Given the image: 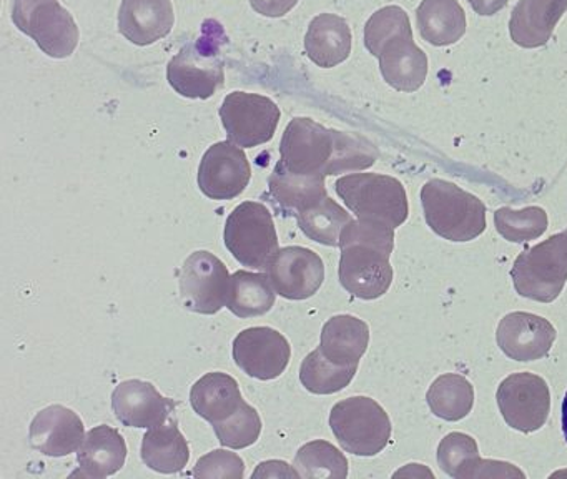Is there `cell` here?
Wrapping results in <instances>:
<instances>
[{"instance_id":"cell-1","label":"cell","mask_w":567,"mask_h":479,"mask_svg":"<svg viewBox=\"0 0 567 479\" xmlns=\"http://www.w3.org/2000/svg\"><path fill=\"white\" fill-rule=\"evenodd\" d=\"M377 160V146L364 136L327 129L307 116H297L285 129L277 165L293 175L324 180L370 169Z\"/></svg>"},{"instance_id":"cell-2","label":"cell","mask_w":567,"mask_h":479,"mask_svg":"<svg viewBox=\"0 0 567 479\" xmlns=\"http://www.w3.org/2000/svg\"><path fill=\"white\" fill-rule=\"evenodd\" d=\"M341 286L361 299H377L393 283L390 263L394 248V228L371 220H351L340 236Z\"/></svg>"},{"instance_id":"cell-3","label":"cell","mask_w":567,"mask_h":479,"mask_svg":"<svg viewBox=\"0 0 567 479\" xmlns=\"http://www.w3.org/2000/svg\"><path fill=\"white\" fill-rule=\"evenodd\" d=\"M364 45L380 60L381 75L394 90L413 93L426 82V53L414 43L410 17L401 7H383L368 19Z\"/></svg>"},{"instance_id":"cell-4","label":"cell","mask_w":567,"mask_h":479,"mask_svg":"<svg viewBox=\"0 0 567 479\" xmlns=\"http://www.w3.org/2000/svg\"><path fill=\"white\" fill-rule=\"evenodd\" d=\"M421 203L427 226L441 238L471 242L486 230V206L456 183L430 180L421 190Z\"/></svg>"},{"instance_id":"cell-5","label":"cell","mask_w":567,"mask_h":479,"mask_svg":"<svg viewBox=\"0 0 567 479\" xmlns=\"http://www.w3.org/2000/svg\"><path fill=\"white\" fill-rule=\"evenodd\" d=\"M338 196L358 218L403 225L410 215L406 190L400 180L380 173H351L334 183Z\"/></svg>"},{"instance_id":"cell-6","label":"cell","mask_w":567,"mask_h":479,"mask_svg":"<svg viewBox=\"0 0 567 479\" xmlns=\"http://www.w3.org/2000/svg\"><path fill=\"white\" fill-rule=\"evenodd\" d=\"M511 276L524 298L553 303L567 282V230L524 249L514 262Z\"/></svg>"},{"instance_id":"cell-7","label":"cell","mask_w":567,"mask_h":479,"mask_svg":"<svg viewBox=\"0 0 567 479\" xmlns=\"http://www.w3.org/2000/svg\"><path fill=\"white\" fill-rule=\"evenodd\" d=\"M330 428L341 448L357 456H377L391 438L390 416L368 396L337 402L330 412Z\"/></svg>"},{"instance_id":"cell-8","label":"cell","mask_w":567,"mask_h":479,"mask_svg":"<svg viewBox=\"0 0 567 479\" xmlns=\"http://www.w3.org/2000/svg\"><path fill=\"white\" fill-rule=\"evenodd\" d=\"M224 242L237 262L254 269H268L278 253V235L264 203L244 202L225 223Z\"/></svg>"},{"instance_id":"cell-9","label":"cell","mask_w":567,"mask_h":479,"mask_svg":"<svg viewBox=\"0 0 567 479\" xmlns=\"http://www.w3.org/2000/svg\"><path fill=\"white\" fill-rule=\"evenodd\" d=\"M12 22L52 59H68L78 49V23L59 0H14Z\"/></svg>"},{"instance_id":"cell-10","label":"cell","mask_w":567,"mask_h":479,"mask_svg":"<svg viewBox=\"0 0 567 479\" xmlns=\"http://www.w3.org/2000/svg\"><path fill=\"white\" fill-rule=\"evenodd\" d=\"M167 79L172 89L187 99L207 100L225 83V60L220 42L207 32L187 43L168 62Z\"/></svg>"},{"instance_id":"cell-11","label":"cell","mask_w":567,"mask_h":479,"mask_svg":"<svg viewBox=\"0 0 567 479\" xmlns=\"http://www.w3.org/2000/svg\"><path fill=\"white\" fill-rule=\"evenodd\" d=\"M185 308L200 315H215L230 298L231 276L227 266L207 249L192 253L178 273Z\"/></svg>"},{"instance_id":"cell-12","label":"cell","mask_w":567,"mask_h":479,"mask_svg":"<svg viewBox=\"0 0 567 479\" xmlns=\"http://www.w3.org/2000/svg\"><path fill=\"white\" fill-rule=\"evenodd\" d=\"M280 116L277 103L257 93H228L220 106V119L228 139L241 149H254L270 142Z\"/></svg>"},{"instance_id":"cell-13","label":"cell","mask_w":567,"mask_h":479,"mask_svg":"<svg viewBox=\"0 0 567 479\" xmlns=\"http://www.w3.org/2000/svg\"><path fill=\"white\" fill-rule=\"evenodd\" d=\"M496 398L504 421L517 431H537L549 418V386L533 373L507 376L497 388Z\"/></svg>"},{"instance_id":"cell-14","label":"cell","mask_w":567,"mask_h":479,"mask_svg":"<svg viewBox=\"0 0 567 479\" xmlns=\"http://www.w3.org/2000/svg\"><path fill=\"white\" fill-rule=\"evenodd\" d=\"M291 358L288 339L277 329L254 326L234 339V359L251 378L268 381L284 375Z\"/></svg>"},{"instance_id":"cell-15","label":"cell","mask_w":567,"mask_h":479,"mask_svg":"<svg viewBox=\"0 0 567 479\" xmlns=\"http://www.w3.org/2000/svg\"><path fill=\"white\" fill-rule=\"evenodd\" d=\"M251 166L241 146L218 142L205 152L198 166V186L212 200H234L247 188Z\"/></svg>"},{"instance_id":"cell-16","label":"cell","mask_w":567,"mask_h":479,"mask_svg":"<svg viewBox=\"0 0 567 479\" xmlns=\"http://www.w3.org/2000/svg\"><path fill=\"white\" fill-rule=\"evenodd\" d=\"M267 272L277 295L287 299L311 298L324 282L323 259L303 246L278 249Z\"/></svg>"},{"instance_id":"cell-17","label":"cell","mask_w":567,"mask_h":479,"mask_svg":"<svg viewBox=\"0 0 567 479\" xmlns=\"http://www.w3.org/2000/svg\"><path fill=\"white\" fill-rule=\"evenodd\" d=\"M115 418L127 428H154L175 416L177 402L165 398L152 383L142 379L122 381L112 393Z\"/></svg>"},{"instance_id":"cell-18","label":"cell","mask_w":567,"mask_h":479,"mask_svg":"<svg viewBox=\"0 0 567 479\" xmlns=\"http://www.w3.org/2000/svg\"><path fill=\"white\" fill-rule=\"evenodd\" d=\"M557 332L549 319L533 313L514 312L497 325L496 339L501 351L516 361L544 358L556 342Z\"/></svg>"},{"instance_id":"cell-19","label":"cell","mask_w":567,"mask_h":479,"mask_svg":"<svg viewBox=\"0 0 567 479\" xmlns=\"http://www.w3.org/2000/svg\"><path fill=\"white\" fill-rule=\"evenodd\" d=\"M29 438L42 455L62 458L81 449L85 439L84 422L68 406L52 405L32 419Z\"/></svg>"},{"instance_id":"cell-20","label":"cell","mask_w":567,"mask_h":479,"mask_svg":"<svg viewBox=\"0 0 567 479\" xmlns=\"http://www.w3.org/2000/svg\"><path fill=\"white\" fill-rule=\"evenodd\" d=\"M175 13L171 0H122L118 30L135 45H152L174 29Z\"/></svg>"},{"instance_id":"cell-21","label":"cell","mask_w":567,"mask_h":479,"mask_svg":"<svg viewBox=\"0 0 567 479\" xmlns=\"http://www.w3.org/2000/svg\"><path fill=\"white\" fill-rule=\"evenodd\" d=\"M566 12L567 0H519L511 13V39L524 49L546 45Z\"/></svg>"},{"instance_id":"cell-22","label":"cell","mask_w":567,"mask_h":479,"mask_svg":"<svg viewBox=\"0 0 567 479\" xmlns=\"http://www.w3.org/2000/svg\"><path fill=\"white\" fill-rule=\"evenodd\" d=\"M125 459L127 445L124 436L112 426H95L85 435L79 449V471L74 476L107 478L124 468Z\"/></svg>"},{"instance_id":"cell-23","label":"cell","mask_w":567,"mask_h":479,"mask_svg":"<svg viewBox=\"0 0 567 479\" xmlns=\"http://www.w3.org/2000/svg\"><path fill=\"white\" fill-rule=\"evenodd\" d=\"M351 29L343 17L320 13L308 27L305 50L308 59L321 69H333L350 57Z\"/></svg>"},{"instance_id":"cell-24","label":"cell","mask_w":567,"mask_h":479,"mask_svg":"<svg viewBox=\"0 0 567 479\" xmlns=\"http://www.w3.org/2000/svg\"><path fill=\"white\" fill-rule=\"evenodd\" d=\"M370 343V326L351 315H338L328 319L321 329L318 348L324 358L341 366H358Z\"/></svg>"},{"instance_id":"cell-25","label":"cell","mask_w":567,"mask_h":479,"mask_svg":"<svg viewBox=\"0 0 567 479\" xmlns=\"http://www.w3.org/2000/svg\"><path fill=\"white\" fill-rule=\"evenodd\" d=\"M244 401L237 379L227 373H207L192 386V408L212 426L230 418Z\"/></svg>"},{"instance_id":"cell-26","label":"cell","mask_w":567,"mask_h":479,"mask_svg":"<svg viewBox=\"0 0 567 479\" xmlns=\"http://www.w3.org/2000/svg\"><path fill=\"white\" fill-rule=\"evenodd\" d=\"M141 455L145 466L162 475L182 471L190 459V449L178 429L177 418L148 428L142 439Z\"/></svg>"},{"instance_id":"cell-27","label":"cell","mask_w":567,"mask_h":479,"mask_svg":"<svg viewBox=\"0 0 567 479\" xmlns=\"http://www.w3.org/2000/svg\"><path fill=\"white\" fill-rule=\"evenodd\" d=\"M416 20L423 40L434 47L453 45L466 33V13L457 0H423Z\"/></svg>"},{"instance_id":"cell-28","label":"cell","mask_w":567,"mask_h":479,"mask_svg":"<svg viewBox=\"0 0 567 479\" xmlns=\"http://www.w3.org/2000/svg\"><path fill=\"white\" fill-rule=\"evenodd\" d=\"M277 292L264 273L235 272L231 275L228 309L238 318H255L274 308Z\"/></svg>"},{"instance_id":"cell-29","label":"cell","mask_w":567,"mask_h":479,"mask_svg":"<svg viewBox=\"0 0 567 479\" xmlns=\"http://www.w3.org/2000/svg\"><path fill=\"white\" fill-rule=\"evenodd\" d=\"M268 185L274 202L291 215H297L301 210L328 195L323 179L293 175L278 165L271 172Z\"/></svg>"},{"instance_id":"cell-30","label":"cell","mask_w":567,"mask_h":479,"mask_svg":"<svg viewBox=\"0 0 567 479\" xmlns=\"http://www.w3.org/2000/svg\"><path fill=\"white\" fill-rule=\"evenodd\" d=\"M295 216H297L301 232L308 238L324 246H340L341 232L353 220L347 210L341 208L328 195L301 210Z\"/></svg>"},{"instance_id":"cell-31","label":"cell","mask_w":567,"mask_h":479,"mask_svg":"<svg viewBox=\"0 0 567 479\" xmlns=\"http://www.w3.org/2000/svg\"><path fill=\"white\" fill-rule=\"evenodd\" d=\"M427 405L437 418L460 421L474 406V388L464 376L446 373L434 379L427 389Z\"/></svg>"},{"instance_id":"cell-32","label":"cell","mask_w":567,"mask_h":479,"mask_svg":"<svg viewBox=\"0 0 567 479\" xmlns=\"http://www.w3.org/2000/svg\"><path fill=\"white\" fill-rule=\"evenodd\" d=\"M357 371L358 366L337 365L317 348L301 363L300 381L313 395H333L347 388Z\"/></svg>"},{"instance_id":"cell-33","label":"cell","mask_w":567,"mask_h":479,"mask_svg":"<svg viewBox=\"0 0 567 479\" xmlns=\"http://www.w3.org/2000/svg\"><path fill=\"white\" fill-rule=\"evenodd\" d=\"M295 469L300 478H347L348 459L340 449L323 439H315L298 449Z\"/></svg>"},{"instance_id":"cell-34","label":"cell","mask_w":567,"mask_h":479,"mask_svg":"<svg viewBox=\"0 0 567 479\" xmlns=\"http://www.w3.org/2000/svg\"><path fill=\"white\" fill-rule=\"evenodd\" d=\"M494 225L497 233L507 242L526 243L544 235L549 220L546 210L540 206H526L523 210L503 206L494 213Z\"/></svg>"},{"instance_id":"cell-35","label":"cell","mask_w":567,"mask_h":479,"mask_svg":"<svg viewBox=\"0 0 567 479\" xmlns=\"http://www.w3.org/2000/svg\"><path fill=\"white\" fill-rule=\"evenodd\" d=\"M480 459L477 442L464 432H450L437 448V465L451 478L471 479Z\"/></svg>"},{"instance_id":"cell-36","label":"cell","mask_w":567,"mask_h":479,"mask_svg":"<svg viewBox=\"0 0 567 479\" xmlns=\"http://www.w3.org/2000/svg\"><path fill=\"white\" fill-rule=\"evenodd\" d=\"M215 435L221 446L230 449H244L255 445L261 435V419L257 409L241 402L237 412L225 419V421L214 425Z\"/></svg>"},{"instance_id":"cell-37","label":"cell","mask_w":567,"mask_h":479,"mask_svg":"<svg viewBox=\"0 0 567 479\" xmlns=\"http://www.w3.org/2000/svg\"><path fill=\"white\" fill-rule=\"evenodd\" d=\"M195 478H234L245 476V462L237 452L227 449H214L202 456L194 468Z\"/></svg>"},{"instance_id":"cell-38","label":"cell","mask_w":567,"mask_h":479,"mask_svg":"<svg viewBox=\"0 0 567 479\" xmlns=\"http://www.w3.org/2000/svg\"><path fill=\"white\" fill-rule=\"evenodd\" d=\"M524 478V472L517 469L516 466L509 465V462L491 461V459H480L476 468H474L473 478Z\"/></svg>"},{"instance_id":"cell-39","label":"cell","mask_w":567,"mask_h":479,"mask_svg":"<svg viewBox=\"0 0 567 479\" xmlns=\"http://www.w3.org/2000/svg\"><path fill=\"white\" fill-rule=\"evenodd\" d=\"M250 3L255 12L260 13V16L278 19V17L287 16L290 10H293L298 0H250Z\"/></svg>"},{"instance_id":"cell-40","label":"cell","mask_w":567,"mask_h":479,"mask_svg":"<svg viewBox=\"0 0 567 479\" xmlns=\"http://www.w3.org/2000/svg\"><path fill=\"white\" fill-rule=\"evenodd\" d=\"M254 478H300L297 469L290 468L285 461H265L258 465Z\"/></svg>"},{"instance_id":"cell-41","label":"cell","mask_w":567,"mask_h":479,"mask_svg":"<svg viewBox=\"0 0 567 479\" xmlns=\"http://www.w3.org/2000/svg\"><path fill=\"white\" fill-rule=\"evenodd\" d=\"M474 12L483 17H491L503 10L509 0H467Z\"/></svg>"},{"instance_id":"cell-42","label":"cell","mask_w":567,"mask_h":479,"mask_svg":"<svg viewBox=\"0 0 567 479\" xmlns=\"http://www.w3.org/2000/svg\"><path fill=\"white\" fill-rule=\"evenodd\" d=\"M563 432H564V438H566V441H567V393H566V396H564V401H563Z\"/></svg>"}]
</instances>
